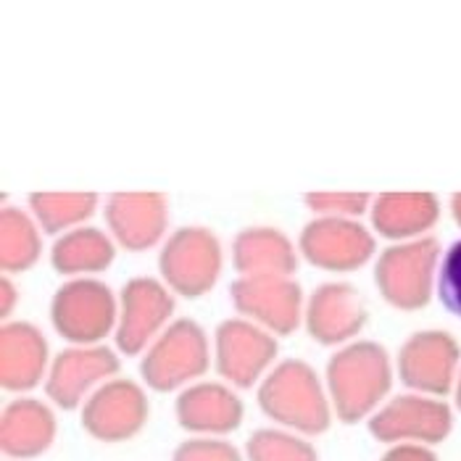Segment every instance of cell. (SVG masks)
I'll return each mask as SVG.
<instances>
[{"label":"cell","mask_w":461,"mask_h":461,"mask_svg":"<svg viewBox=\"0 0 461 461\" xmlns=\"http://www.w3.org/2000/svg\"><path fill=\"white\" fill-rule=\"evenodd\" d=\"M393 366L385 346L375 340H358L327 361V391L335 417L343 425H356L383 403L391 393Z\"/></svg>","instance_id":"cell-1"},{"label":"cell","mask_w":461,"mask_h":461,"mask_svg":"<svg viewBox=\"0 0 461 461\" xmlns=\"http://www.w3.org/2000/svg\"><path fill=\"white\" fill-rule=\"evenodd\" d=\"M258 409L285 429L298 435H321L330 429L332 409L317 372L301 361L277 364L258 388Z\"/></svg>","instance_id":"cell-2"},{"label":"cell","mask_w":461,"mask_h":461,"mask_svg":"<svg viewBox=\"0 0 461 461\" xmlns=\"http://www.w3.org/2000/svg\"><path fill=\"white\" fill-rule=\"evenodd\" d=\"M209 364L212 351L203 327L193 320H177L145 351L140 375L150 391L172 393L185 383L206 375Z\"/></svg>","instance_id":"cell-3"},{"label":"cell","mask_w":461,"mask_h":461,"mask_svg":"<svg viewBox=\"0 0 461 461\" xmlns=\"http://www.w3.org/2000/svg\"><path fill=\"white\" fill-rule=\"evenodd\" d=\"M438 258L440 243L435 238H420L385 249L375 264V283L380 295L398 312L425 309L432 298Z\"/></svg>","instance_id":"cell-4"},{"label":"cell","mask_w":461,"mask_h":461,"mask_svg":"<svg viewBox=\"0 0 461 461\" xmlns=\"http://www.w3.org/2000/svg\"><path fill=\"white\" fill-rule=\"evenodd\" d=\"M454 429V411L443 398L406 393L395 395L369 417V432L377 443L438 446Z\"/></svg>","instance_id":"cell-5"},{"label":"cell","mask_w":461,"mask_h":461,"mask_svg":"<svg viewBox=\"0 0 461 461\" xmlns=\"http://www.w3.org/2000/svg\"><path fill=\"white\" fill-rule=\"evenodd\" d=\"M164 283L182 298H201L221 275V246L206 227H179L158 256Z\"/></svg>","instance_id":"cell-6"},{"label":"cell","mask_w":461,"mask_h":461,"mask_svg":"<svg viewBox=\"0 0 461 461\" xmlns=\"http://www.w3.org/2000/svg\"><path fill=\"white\" fill-rule=\"evenodd\" d=\"M50 321L64 340L95 346L116 324V298L108 285L77 277L56 290L50 301Z\"/></svg>","instance_id":"cell-7"},{"label":"cell","mask_w":461,"mask_h":461,"mask_svg":"<svg viewBox=\"0 0 461 461\" xmlns=\"http://www.w3.org/2000/svg\"><path fill=\"white\" fill-rule=\"evenodd\" d=\"M461 348L456 338L443 330L414 332L398 351V377L420 395H448L456 388Z\"/></svg>","instance_id":"cell-8"},{"label":"cell","mask_w":461,"mask_h":461,"mask_svg":"<svg viewBox=\"0 0 461 461\" xmlns=\"http://www.w3.org/2000/svg\"><path fill=\"white\" fill-rule=\"evenodd\" d=\"M150 406L148 395L135 380L113 377L82 403V427L90 438L101 443L132 440L148 422Z\"/></svg>","instance_id":"cell-9"},{"label":"cell","mask_w":461,"mask_h":461,"mask_svg":"<svg viewBox=\"0 0 461 461\" xmlns=\"http://www.w3.org/2000/svg\"><path fill=\"white\" fill-rule=\"evenodd\" d=\"M303 258L324 272H356L375 256V235L354 219L320 216L301 232Z\"/></svg>","instance_id":"cell-10"},{"label":"cell","mask_w":461,"mask_h":461,"mask_svg":"<svg viewBox=\"0 0 461 461\" xmlns=\"http://www.w3.org/2000/svg\"><path fill=\"white\" fill-rule=\"evenodd\" d=\"M235 309L269 332L293 335L303 317V290L290 277H238L230 287Z\"/></svg>","instance_id":"cell-11"},{"label":"cell","mask_w":461,"mask_h":461,"mask_svg":"<svg viewBox=\"0 0 461 461\" xmlns=\"http://www.w3.org/2000/svg\"><path fill=\"white\" fill-rule=\"evenodd\" d=\"M216 369L235 388H250L277 356V340L249 320H224L216 327Z\"/></svg>","instance_id":"cell-12"},{"label":"cell","mask_w":461,"mask_h":461,"mask_svg":"<svg viewBox=\"0 0 461 461\" xmlns=\"http://www.w3.org/2000/svg\"><path fill=\"white\" fill-rule=\"evenodd\" d=\"M116 372H119V356L111 348L74 346L53 358L45 380V393L59 409L71 411L90 398L87 393L95 385L108 383Z\"/></svg>","instance_id":"cell-13"},{"label":"cell","mask_w":461,"mask_h":461,"mask_svg":"<svg viewBox=\"0 0 461 461\" xmlns=\"http://www.w3.org/2000/svg\"><path fill=\"white\" fill-rule=\"evenodd\" d=\"M175 312L172 293L153 277H135L122 287V320L116 346L124 356H138L158 335Z\"/></svg>","instance_id":"cell-14"},{"label":"cell","mask_w":461,"mask_h":461,"mask_svg":"<svg viewBox=\"0 0 461 461\" xmlns=\"http://www.w3.org/2000/svg\"><path fill=\"white\" fill-rule=\"evenodd\" d=\"M104 213L113 240L124 250L153 249L169 224V206L161 193H113Z\"/></svg>","instance_id":"cell-15"},{"label":"cell","mask_w":461,"mask_h":461,"mask_svg":"<svg viewBox=\"0 0 461 461\" xmlns=\"http://www.w3.org/2000/svg\"><path fill=\"white\" fill-rule=\"evenodd\" d=\"M366 324V306L354 285H320L306 306V330L321 346H338L351 340Z\"/></svg>","instance_id":"cell-16"},{"label":"cell","mask_w":461,"mask_h":461,"mask_svg":"<svg viewBox=\"0 0 461 461\" xmlns=\"http://www.w3.org/2000/svg\"><path fill=\"white\" fill-rule=\"evenodd\" d=\"M177 425L201 438L230 435L243 425V401L221 383H198L185 388L175 401Z\"/></svg>","instance_id":"cell-17"},{"label":"cell","mask_w":461,"mask_h":461,"mask_svg":"<svg viewBox=\"0 0 461 461\" xmlns=\"http://www.w3.org/2000/svg\"><path fill=\"white\" fill-rule=\"evenodd\" d=\"M59 432L56 414L37 398H14L0 414V451L8 459L42 456Z\"/></svg>","instance_id":"cell-18"},{"label":"cell","mask_w":461,"mask_h":461,"mask_svg":"<svg viewBox=\"0 0 461 461\" xmlns=\"http://www.w3.org/2000/svg\"><path fill=\"white\" fill-rule=\"evenodd\" d=\"M48 366V340L30 321L0 327V385L8 393L37 388Z\"/></svg>","instance_id":"cell-19"},{"label":"cell","mask_w":461,"mask_h":461,"mask_svg":"<svg viewBox=\"0 0 461 461\" xmlns=\"http://www.w3.org/2000/svg\"><path fill=\"white\" fill-rule=\"evenodd\" d=\"M232 267L240 277H293L298 256L290 238L277 227H249L232 240Z\"/></svg>","instance_id":"cell-20"},{"label":"cell","mask_w":461,"mask_h":461,"mask_svg":"<svg viewBox=\"0 0 461 461\" xmlns=\"http://www.w3.org/2000/svg\"><path fill=\"white\" fill-rule=\"evenodd\" d=\"M440 219V201L432 193H383L372 206V227L388 240H420Z\"/></svg>","instance_id":"cell-21"},{"label":"cell","mask_w":461,"mask_h":461,"mask_svg":"<svg viewBox=\"0 0 461 461\" xmlns=\"http://www.w3.org/2000/svg\"><path fill=\"white\" fill-rule=\"evenodd\" d=\"M116 249L106 232L95 227H77L64 232L50 250V264L59 275H95L111 267Z\"/></svg>","instance_id":"cell-22"},{"label":"cell","mask_w":461,"mask_h":461,"mask_svg":"<svg viewBox=\"0 0 461 461\" xmlns=\"http://www.w3.org/2000/svg\"><path fill=\"white\" fill-rule=\"evenodd\" d=\"M42 253V240L35 221L14 206L0 209V269L5 275L27 272Z\"/></svg>","instance_id":"cell-23"},{"label":"cell","mask_w":461,"mask_h":461,"mask_svg":"<svg viewBox=\"0 0 461 461\" xmlns=\"http://www.w3.org/2000/svg\"><path fill=\"white\" fill-rule=\"evenodd\" d=\"M30 206L35 213L37 224L48 232H64L82 221H87L98 212V195L95 193H32Z\"/></svg>","instance_id":"cell-24"},{"label":"cell","mask_w":461,"mask_h":461,"mask_svg":"<svg viewBox=\"0 0 461 461\" xmlns=\"http://www.w3.org/2000/svg\"><path fill=\"white\" fill-rule=\"evenodd\" d=\"M246 459L249 461H320L317 448L290 432L277 427H261L256 429L246 443Z\"/></svg>","instance_id":"cell-25"},{"label":"cell","mask_w":461,"mask_h":461,"mask_svg":"<svg viewBox=\"0 0 461 461\" xmlns=\"http://www.w3.org/2000/svg\"><path fill=\"white\" fill-rule=\"evenodd\" d=\"M303 203L330 219H354L369 209L372 195L369 193H306Z\"/></svg>","instance_id":"cell-26"},{"label":"cell","mask_w":461,"mask_h":461,"mask_svg":"<svg viewBox=\"0 0 461 461\" xmlns=\"http://www.w3.org/2000/svg\"><path fill=\"white\" fill-rule=\"evenodd\" d=\"M438 298L446 312L461 320V240L446 250L438 267Z\"/></svg>","instance_id":"cell-27"},{"label":"cell","mask_w":461,"mask_h":461,"mask_svg":"<svg viewBox=\"0 0 461 461\" xmlns=\"http://www.w3.org/2000/svg\"><path fill=\"white\" fill-rule=\"evenodd\" d=\"M172 461H246L243 454L221 438H190L179 443Z\"/></svg>","instance_id":"cell-28"},{"label":"cell","mask_w":461,"mask_h":461,"mask_svg":"<svg viewBox=\"0 0 461 461\" xmlns=\"http://www.w3.org/2000/svg\"><path fill=\"white\" fill-rule=\"evenodd\" d=\"M380 461H440L438 454L429 448V446H422V443H398V446H391Z\"/></svg>","instance_id":"cell-29"},{"label":"cell","mask_w":461,"mask_h":461,"mask_svg":"<svg viewBox=\"0 0 461 461\" xmlns=\"http://www.w3.org/2000/svg\"><path fill=\"white\" fill-rule=\"evenodd\" d=\"M16 303H19L16 287L11 285L8 277H3V280H0V317H8V314L16 309Z\"/></svg>","instance_id":"cell-30"},{"label":"cell","mask_w":461,"mask_h":461,"mask_svg":"<svg viewBox=\"0 0 461 461\" xmlns=\"http://www.w3.org/2000/svg\"><path fill=\"white\" fill-rule=\"evenodd\" d=\"M451 216H454V221L461 227V193H456L451 198Z\"/></svg>","instance_id":"cell-31"},{"label":"cell","mask_w":461,"mask_h":461,"mask_svg":"<svg viewBox=\"0 0 461 461\" xmlns=\"http://www.w3.org/2000/svg\"><path fill=\"white\" fill-rule=\"evenodd\" d=\"M454 401H456V409L461 411V369H459V377H456V388H454Z\"/></svg>","instance_id":"cell-32"}]
</instances>
